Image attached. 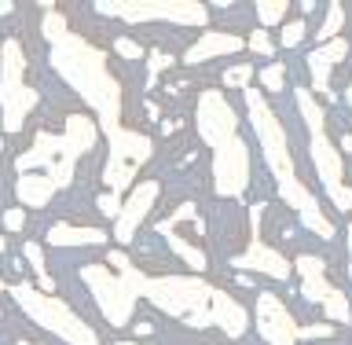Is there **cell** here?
I'll return each instance as SVG.
<instances>
[{
	"label": "cell",
	"mask_w": 352,
	"mask_h": 345,
	"mask_svg": "<svg viewBox=\"0 0 352 345\" xmlns=\"http://www.w3.org/2000/svg\"><path fill=\"white\" fill-rule=\"evenodd\" d=\"M246 110H250V125L261 140V151H264V162L275 176V187H279V198L294 209L297 217L305 220V228L319 239H334V224L330 217L323 213V206L316 202V195L305 187V180L297 176V165L290 158V140H286V129L279 114L264 103V92L261 88H246Z\"/></svg>",
	"instance_id": "cell-1"
},
{
	"label": "cell",
	"mask_w": 352,
	"mask_h": 345,
	"mask_svg": "<svg viewBox=\"0 0 352 345\" xmlns=\"http://www.w3.org/2000/svg\"><path fill=\"white\" fill-rule=\"evenodd\" d=\"M195 125L206 147L213 151V191L220 198H242L250 187V147L239 136V114L231 110L228 96L220 88L198 92Z\"/></svg>",
	"instance_id": "cell-2"
},
{
	"label": "cell",
	"mask_w": 352,
	"mask_h": 345,
	"mask_svg": "<svg viewBox=\"0 0 352 345\" xmlns=\"http://www.w3.org/2000/svg\"><path fill=\"white\" fill-rule=\"evenodd\" d=\"M48 59L55 74L96 110V125L107 129V136L121 129V85L107 66V52H99L92 41L66 33L52 44Z\"/></svg>",
	"instance_id": "cell-3"
},
{
	"label": "cell",
	"mask_w": 352,
	"mask_h": 345,
	"mask_svg": "<svg viewBox=\"0 0 352 345\" xmlns=\"http://www.w3.org/2000/svg\"><path fill=\"white\" fill-rule=\"evenodd\" d=\"M99 140V125L88 114H70L66 118V129L55 136V132H37L33 136V147L19 154L15 169L19 173H37L44 169V176H52L55 187H70L74 180V165L81 154H88Z\"/></svg>",
	"instance_id": "cell-4"
},
{
	"label": "cell",
	"mask_w": 352,
	"mask_h": 345,
	"mask_svg": "<svg viewBox=\"0 0 352 345\" xmlns=\"http://www.w3.org/2000/svg\"><path fill=\"white\" fill-rule=\"evenodd\" d=\"M136 291L165 316L187 327H213V291L198 275H143L136 269Z\"/></svg>",
	"instance_id": "cell-5"
},
{
	"label": "cell",
	"mask_w": 352,
	"mask_h": 345,
	"mask_svg": "<svg viewBox=\"0 0 352 345\" xmlns=\"http://www.w3.org/2000/svg\"><path fill=\"white\" fill-rule=\"evenodd\" d=\"M294 103L305 118V129H308V151H312V165H316V176L323 180V191L330 195L341 213H352V187H345V162H341V151L334 147L327 132V114L323 107L316 103V96L308 88H297L294 92Z\"/></svg>",
	"instance_id": "cell-6"
},
{
	"label": "cell",
	"mask_w": 352,
	"mask_h": 345,
	"mask_svg": "<svg viewBox=\"0 0 352 345\" xmlns=\"http://www.w3.org/2000/svg\"><path fill=\"white\" fill-rule=\"evenodd\" d=\"M110 264L114 269H107V264H85L81 269V280L88 283V291H92L99 313H103L107 324L114 327H125L132 324V316H136V302H140V291H136V264H132L125 253H107Z\"/></svg>",
	"instance_id": "cell-7"
},
{
	"label": "cell",
	"mask_w": 352,
	"mask_h": 345,
	"mask_svg": "<svg viewBox=\"0 0 352 345\" xmlns=\"http://www.w3.org/2000/svg\"><path fill=\"white\" fill-rule=\"evenodd\" d=\"M8 291H11V297H15V305L33 320V324L52 331V335H59L66 345H99L96 331L88 327L66 302H59L55 294H41L37 286H30V283H15V286H8Z\"/></svg>",
	"instance_id": "cell-8"
},
{
	"label": "cell",
	"mask_w": 352,
	"mask_h": 345,
	"mask_svg": "<svg viewBox=\"0 0 352 345\" xmlns=\"http://www.w3.org/2000/svg\"><path fill=\"white\" fill-rule=\"evenodd\" d=\"M26 74V52L11 37L0 44V125L4 132H19L37 107V92L22 81Z\"/></svg>",
	"instance_id": "cell-9"
},
{
	"label": "cell",
	"mask_w": 352,
	"mask_h": 345,
	"mask_svg": "<svg viewBox=\"0 0 352 345\" xmlns=\"http://www.w3.org/2000/svg\"><path fill=\"white\" fill-rule=\"evenodd\" d=\"M99 15L132 22V26H143V22H176V26H206L209 22V8L198 4V0H118V4H96Z\"/></svg>",
	"instance_id": "cell-10"
},
{
	"label": "cell",
	"mask_w": 352,
	"mask_h": 345,
	"mask_svg": "<svg viewBox=\"0 0 352 345\" xmlns=\"http://www.w3.org/2000/svg\"><path fill=\"white\" fill-rule=\"evenodd\" d=\"M154 154V143L151 136H143L136 129H114L110 132V154H107V165H103V184L110 195H121L129 191L132 180H136L140 165Z\"/></svg>",
	"instance_id": "cell-11"
},
{
	"label": "cell",
	"mask_w": 352,
	"mask_h": 345,
	"mask_svg": "<svg viewBox=\"0 0 352 345\" xmlns=\"http://www.w3.org/2000/svg\"><path fill=\"white\" fill-rule=\"evenodd\" d=\"M231 269L264 272V275H272V280H290V258H283L279 250L261 239V206L250 209V247L231 258Z\"/></svg>",
	"instance_id": "cell-12"
},
{
	"label": "cell",
	"mask_w": 352,
	"mask_h": 345,
	"mask_svg": "<svg viewBox=\"0 0 352 345\" xmlns=\"http://www.w3.org/2000/svg\"><path fill=\"white\" fill-rule=\"evenodd\" d=\"M158 195H162L158 180H140L136 187H132L129 198L121 202V213L114 217V239L118 242H132V239H136V231H140L143 220H147V213L154 209Z\"/></svg>",
	"instance_id": "cell-13"
},
{
	"label": "cell",
	"mask_w": 352,
	"mask_h": 345,
	"mask_svg": "<svg viewBox=\"0 0 352 345\" xmlns=\"http://www.w3.org/2000/svg\"><path fill=\"white\" fill-rule=\"evenodd\" d=\"M257 331L261 338L268 345H297V320L290 316V309H286L275 294L264 291L257 297Z\"/></svg>",
	"instance_id": "cell-14"
},
{
	"label": "cell",
	"mask_w": 352,
	"mask_h": 345,
	"mask_svg": "<svg viewBox=\"0 0 352 345\" xmlns=\"http://www.w3.org/2000/svg\"><path fill=\"white\" fill-rule=\"evenodd\" d=\"M345 55H349V41H341V37L319 44L316 52H308V74H312V88H316V92L330 96V70H334Z\"/></svg>",
	"instance_id": "cell-15"
},
{
	"label": "cell",
	"mask_w": 352,
	"mask_h": 345,
	"mask_svg": "<svg viewBox=\"0 0 352 345\" xmlns=\"http://www.w3.org/2000/svg\"><path fill=\"white\" fill-rule=\"evenodd\" d=\"M246 41L239 33H220V30H206L191 48L184 52V63L195 66V63H206V59H220V55H231V52H242Z\"/></svg>",
	"instance_id": "cell-16"
},
{
	"label": "cell",
	"mask_w": 352,
	"mask_h": 345,
	"mask_svg": "<svg viewBox=\"0 0 352 345\" xmlns=\"http://www.w3.org/2000/svg\"><path fill=\"white\" fill-rule=\"evenodd\" d=\"M294 269H297V275H301V297L305 302L323 305L327 297L338 291V286H330L327 269H323V261H319L316 253H301V258L294 261Z\"/></svg>",
	"instance_id": "cell-17"
},
{
	"label": "cell",
	"mask_w": 352,
	"mask_h": 345,
	"mask_svg": "<svg viewBox=\"0 0 352 345\" xmlns=\"http://www.w3.org/2000/svg\"><path fill=\"white\" fill-rule=\"evenodd\" d=\"M213 327H220L228 338H242L250 327V316L228 291H213Z\"/></svg>",
	"instance_id": "cell-18"
},
{
	"label": "cell",
	"mask_w": 352,
	"mask_h": 345,
	"mask_svg": "<svg viewBox=\"0 0 352 345\" xmlns=\"http://www.w3.org/2000/svg\"><path fill=\"white\" fill-rule=\"evenodd\" d=\"M59 191V187L52 184V176H44V173H22L19 180H15V195H19V202L22 206H30V209H44L52 202V195Z\"/></svg>",
	"instance_id": "cell-19"
},
{
	"label": "cell",
	"mask_w": 352,
	"mask_h": 345,
	"mask_svg": "<svg viewBox=\"0 0 352 345\" xmlns=\"http://www.w3.org/2000/svg\"><path fill=\"white\" fill-rule=\"evenodd\" d=\"M48 242L52 247H99V242H107V231L88 224H52Z\"/></svg>",
	"instance_id": "cell-20"
},
{
	"label": "cell",
	"mask_w": 352,
	"mask_h": 345,
	"mask_svg": "<svg viewBox=\"0 0 352 345\" xmlns=\"http://www.w3.org/2000/svg\"><path fill=\"white\" fill-rule=\"evenodd\" d=\"M158 236H162L165 242H169V250L176 253V258H184V261L191 264L195 272H206V264H209V258H206V253L198 250V247H191V242H187V239H180V236H176V231H173L169 224H165V220H162V224H158Z\"/></svg>",
	"instance_id": "cell-21"
},
{
	"label": "cell",
	"mask_w": 352,
	"mask_h": 345,
	"mask_svg": "<svg viewBox=\"0 0 352 345\" xmlns=\"http://www.w3.org/2000/svg\"><path fill=\"white\" fill-rule=\"evenodd\" d=\"M22 258L30 261L33 275H37V291H41V294H52V291H55V283L48 280V272H44V253H41L37 242H26V247H22Z\"/></svg>",
	"instance_id": "cell-22"
},
{
	"label": "cell",
	"mask_w": 352,
	"mask_h": 345,
	"mask_svg": "<svg viewBox=\"0 0 352 345\" xmlns=\"http://www.w3.org/2000/svg\"><path fill=\"white\" fill-rule=\"evenodd\" d=\"M341 26H345V4H327V22L319 26V44H327V41H334L338 33H341Z\"/></svg>",
	"instance_id": "cell-23"
},
{
	"label": "cell",
	"mask_w": 352,
	"mask_h": 345,
	"mask_svg": "<svg viewBox=\"0 0 352 345\" xmlns=\"http://www.w3.org/2000/svg\"><path fill=\"white\" fill-rule=\"evenodd\" d=\"M286 11H290V4H286V0H264V4H257V22H261V30L286 22Z\"/></svg>",
	"instance_id": "cell-24"
},
{
	"label": "cell",
	"mask_w": 352,
	"mask_h": 345,
	"mask_svg": "<svg viewBox=\"0 0 352 345\" xmlns=\"http://www.w3.org/2000/svg\"><path fill=\"white\" fill-rule=\"evenodd\" d=\"M323 316L327 320H334V324H352V309H349V297L341 294V291H334L323 302Z\"/></svg>",
	"instance_id": "cell-25"
},
{
	"label": "cell",
	"mask_w": 352,
	"mask_h": 345,
	"mask_svg": "<svg viewBox=\"0 0 352 345\" xmlns=\"http://www.w3.org/2000/svg\"><path fill=\"white\" fill-rule=\"evenodd\" d=\"M261 88L264 92H283L286 88V66L283 63H268L261 70Z\"/></svg>",
	"instance_id": "cell-26"
},
{
	"label": "cell",
	"mask_w": 352,
	"mask_h": 345,
	"mask_svg": "<svg viewBox=\"0 0 352 345\" xmlns=\"http://www.w3.org/2000/svg\"><path fill=\"white\" fill-rule=\"evenodd\" d=\"M250 77H253V66L250 63H239V66H228L220 81L231 85V88H250Z\"/></svg>",
	"instance_id": "cell-27"
},
{
	"label": "cell",
	"mask_w": 352,
	"mask_h": 345,
	"mask_svg": "<svg viewBox=\"0 0 352 345\" xmlns=\"http://www.w3.org/2000/svg\"><path fill=\"white\" fill-rule=\"evenodd\" d=\"M305 33H308V26H305L301 19L283 22V37H279V44H283V48H297V44L305 41Z\"/></svg>",
	"instance_id": "cell-28"
},
{
	"label": "cell",
	"mask_w": 352,
	"mask_h": 345,
	"mask_svg": "<svg viewBox=\"0 0 352 345\" xmlns=\"http://www.w3.org/2000/svg\"><path fill=\"white\" fill-rule=\"evenodd\" d=\"M246 48H250L253 55H264V59H268V55L275 52V41L268 37V30H253L250 37H246Z\"/></svg>",
	"instance_id": "cell-29"
},
{
	"label": "cell",
	"mask_w": 352,
	"mask_h": 345,
	"mask_svg": "<svg viewBox=\"0 0 352 345\" xmlns=\"http://www.w3.org/2000/svg\"><path fill=\"white\" fill-rule=\"evenodd\" d=\"M66 19L63 15H55V11H48V15H44V37H48V44H55L59 37H66Z\"/></svg>",
	"instance_id": "cell-30"
},
{
	"label": "cell",
	"mask_w": 352,
	"mask_h": 345,
	"mask_svg": "<svg viewBox=\"0 0 352 345\" xmlns=\"http://www.w3.org/2000/svg\"><path fill=\"white\" fill-rule=\"evenodd\" d=\"M184 220H191V224H195L198 231H206V224L198 220V209H195V202H184V206L176 209V213H173L169 220H165V224H169V228H176V224H184Z\"/></svg>",
	"instance_id": "cell-31"
},
{
	"label": "cell",
	"mask_w": 352,
	"mask_h": 345,
	"mask_svg": "<svg viewBox=\"0 0 352 345\" xmlns=\"http://www.w3.org/2000/svg\"><path fill=\"white\" fill-rule=\"evenodd\" d=\"M176 59H173V55H165V52H147V66H151V70H147V85H154V81H158V74L165 70V66H173Z\"/></svg>",
	"instance_id": "cell-32"
},
{
	"label": "cell",
	"mask_w": 352,
	"mask_h": 345,
	"mask_svg": "<svg viewBox=\"0 0 352 345\" xmlns=\"http://www.w3.org/2000/svg\"><path fill=\"white\" fill-rule=\"evenodd\" d=\"M114 52L121 55V59H140V55H143V48H140L136 41H129V37H118L114 41Z\"/></svg>",
	"instance_id": "cell-33"
},
{
	"label": "cell",
	"mask_w": 352,
	"mask_h": 345,
	"mask_svg": "<svg viewBox=\"0 0 352 345\" xmlns=\"http://www.w3.org/2000/svg\"><path fill=\"white\" fill-rule=\"evenodd\" d=\"M99 213H103V217H118L121 213V198L103 191V195H99Z\"/></svg>",
	"instance_id": "cell-34"
},
{
	"label": "cell",
	"mask_w": 352,
	"mask_h": 345,
	"mask_svg": "<svg viewBox=\"0 0 352 345\" xmlns=\"http://www.w3.org/2000/svg\"><path fill=\"white\" fill-rule=\"evenodd\" d=\"M330 335H334V327H330V324H312V327L297 331V338H330Z\"/></svg>",
	"instance_id": "cell-35"
},
{
	"label": "cell",
	"mask_w": 352,
	"mask_h": 345,
	"mask_svg": "<svg viewBox=\"0 0 352 345\" xmlns=\"http://www.w3.org/2000/svg\"><path fill=\"white\" fill-rule=\"evenodd\" d=\"M22 224H26V213H22V209H8L4 213V228L8 231H22Z\"/></svg>",
	"instance_id": "cell-36"
},
{
	"label": "cell",
	"mask_w": 352,
	"mask_h": 345,
	"mask_svg": "<svg viewBox=\"0 0 352 345\" xmlns=\"http://www.w3.org/2000/svg\"><path fill=\"white\" fill-rule=\"evenodd\" d=\"M345 242H349V275H352V228H349V236H345Z\"/></svg>",
	"instance_id": "cell-37"
},
{
	"label": "cell",
	"mask_w": 352,
	"mask_h": 345,
	"mask_svg": "<svg viewBox=\"0 0 352 345\" xmlns=\"http://www.w3.org/2000/svg\"><path fill=\"white\" fill-rule=\"evenodd\" d=\"M341 140H345V143H341V151H352V132H349V136H341Z\"/></svg>",
	"instance_id": "cell-38"
},
{
	"label": "cell",
	"mask_w": 352,
	"mask_h": 345,
	"mask_svg": "<svg viewBox=\"0 0 352 345\" xmlns=\"http://www.w3.org/2000/svg\"><path fill=\"white\" fill-rule=\"evenodd\" d=\"M345 99H349V107H352V81H349V92H345Z\"/></svg>",
	"instance_id": "cell-39"
},
{
	"label": "cell",
	"mask_w": 352,
	"mask_h": 345,
	"mask_svg": "<svg viewBox=\"0 0 352 345\" xmlns=\"http://www.w3.org/2000/svg\"><path fill=\"white\" fill-rule=\"evenodd\" d=\"M0 253H4V236H0Z\"/></svg>",
	"instance_id": "cell-40"
},
{
	"label": "cell",
	"mask_w": 352,
	"mask_h": 345,
	"mask_svg": "<svg viewBox=\"0 0 352 345\" xmlns=\"http://www.w3.org/2000/svg\"><path fill=\"white\" fill-rule=\"evenodd\" d=\"M118 345H136V342H118Z\"/></svg>",
	"instance_id": "cell-41"
},
{
	"label": "cell",
	"mask_w": 352,
	"mask_h": 345,
	"mask_svg": "<svg viewBox=\"0 0 352 345\" xmlns=\"http://www.w3.org/2000/svg\"><path fill=\"white\" fill-rule=\"evenodd\" d=\"M0 291H8V286H4V280H0Z\"/></svg>",
	"instance_id": "cell-42"
},
{
	"label": "cell",
	"mask_w": 352,
	"mask_h": 345,
	"mask_svg": "<svg viewBox=\"0 0 352 345\" xmlns=\"http://www.w3.org/2000/svg\"><path fill=\"white\" fill-rule=\"evenodd\" d=\"M19 345H30V342H19Z\"/></svg>",
	"instance_id": "cell-43"
}]
</instances>
